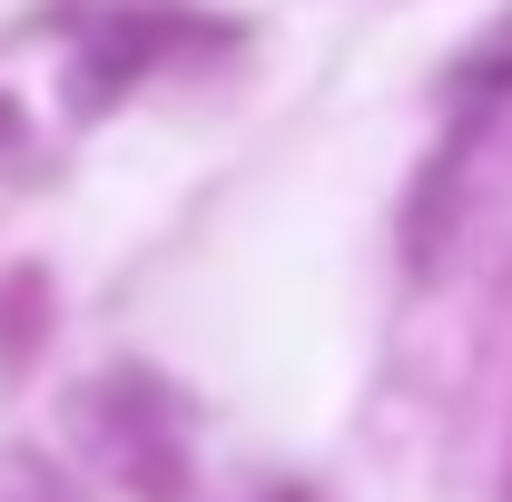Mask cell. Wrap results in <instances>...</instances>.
<instances>
[{
    "instance_id": "obj_1",
    "label": "cell",
    "mask_w": 512,
    "mask_h": 502,
    "mask_svg": "<svg viewBox=\"0 0 512 502\" xmlns=\"http://www.w3.org/2000/svg\"><path fill=\"white\" fill-rule=\"evenodd\" d=\"M463 158H473V119L424 158V188H414V207H404V256H414V266L444 256V227H453V207H463Z\"/></svg>"
},
{
    "instance_id": "obj_2",
    "label": "cell",
    "mask_w": 512,
    "mask_h": 502,
    "mask_svg": "<svg viewBox=\"0 0 512 502\" xmlns=\"http://www.w3.org/2000/svg\"><path fill=\"white\" fill-rule=\"evenodd\" d=\"M453 89H463V99H503V89H512V20H503V40L463 50V69H453Z\"/></svg>"
},
{
    "instance_id": "obj_3",
    "label": "cell",
    "mask_w": 512,
    "mask_h": 502,
    "mask_svg": "<svg viewBox=\"0 0 512 502\" xmlns=\"http://www.w3.org/2000/svg\"><path fill=\"white\" fill-rule=\"evenodd\" d=\"M0 502H69V483L40 453H0Z\"/></svg>"
}]
</instances>
